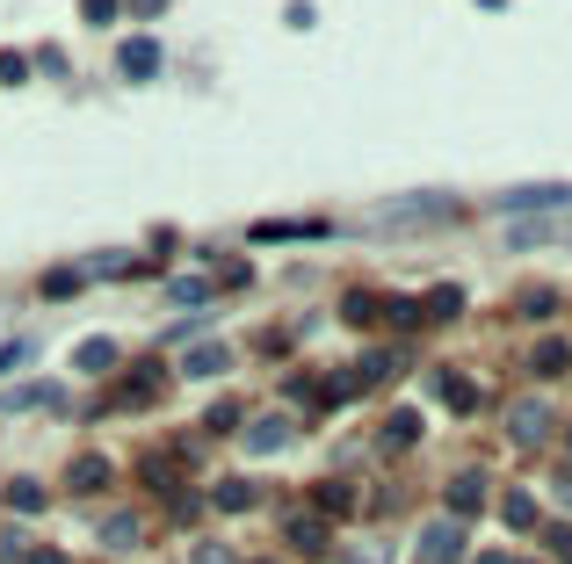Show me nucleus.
<instances>
[{"label":"nucleus","instance_id":"7","mask_svg":"<svg viewBox=\"0 0 572 564\" xmlns=\"http://www.w3.org/2000/svg\"><path fill=\"white\" fill-rule=\"evenodd\" d=\"M247 449H254V456H283V449H290V420H283V413L247 420Z\"/></svg>","mask_w":572,"mask_h":564},{"label":"nucleus","instance_id":"25","mask_svg":"<svg viewBox=\"0 0 572 564\" xmlns=\"http://www.w3.org/2000/svg\"><path fill=\"white\" fill-rule=\"evenodd\" d=\"M8 507H15V514H44V485H37V478H15V485H8Z\"/></svg>","mask_w":572,"mask_h":564},{"label":"nucleus","instance_id":"39","mask_svg":"<svg viewBox=\"0 0 572 564\" xmlns=\"http://www.w3.org/2000/svg\"><path fill=\"white\" fill-rule=\"evenodd\" d=\"M478 564H515V557H507V550H493V557H478Z\"/></svg>","mask_w":572,"mask_h":564},{"label":"nucleus","instance_id":"22","mask_svg":"<svg viewBox=\"0 0 572 564\" xmlns=\"http://www.w3.org/2000/svg\"><path fill=\"white\" fill-rule=\"evenodd\" d=\"M384 333H420V304L413 297H384Z\"/></svg>","mask_w":572,"mask_h":564},{"label":"nucleus","instance_id":"35","mask_svg":"<svg viewBox=\"0 0 572 564\" xmlns=\"http://www.w3.org/2000/svg\"><path fill=\"white\" fill-rule=\"evenodd\" d=\"M29 348H37V340H29V333H22V340H0V369H15V362H22Z\"/></svg>","mask_w":572,"mask_h":564},{"label":"nucleus","instance_id":"5","mask_svg":"<svg viewBox=\"0 0 572 564\" xmlns=\"http://www.w3.org/2000/svg\"><path fill=\"white\" fill-rule=\"evenodd\" d=\"M464 550V521H428L420 528V564H457Z\"/></svg>","mask_w":572,"mask_h":564},{"label":"nucleus","instance_id":"33","mask_svg":"<svg viewBox=\"0 0 572 564\" xmlns=\"http://www.w3.org/2000/svg\"><path fill=\"white\" fill-rule=\"evenodd\" d=\"M551 304H558V290H529V297H522V319H544Z\"/></svg>","mask_w":572,"mask_h":564},{"label":"nucleus","instance_id":"15","mask_svg":"<svg viewBox=\"0 0 572 564\" xmlns=\"http://www.w3.org/2000/svg\"><path fill=\"white\" fill-rule=\"evenodd\" d=\"M341 319H348V326H384V297H377V290H348V297H341Z\"/></svg>","mask_w":572,"mask_h":564},{"label":"nucleus","instance_id":"24","mask_svg":"<svg viewBox=\"0 0 572 564\" xmlns=\"http://www.w3.org/2000/svg\"><path fill=\"white\" fill-rule=\"evenodd\" d=\"M500 514H507V528H544V521H536V499H529V492H507Z\"/></svg>","mask_w":572,"mask_h":564},{"label":"nucleus","instance_id":"1","mask_svg":"<svg viewBox=\"0 0 572 564\" xmlns=\"http://www.w3.org/2000/svg\"><path fill=\"white\" fill-rule=\"evenodd\" d=\"M457 196H449V188H413V196H384L377 203V217H384V225H442V217H449V225H457Z\"/></svg>","mask_w":572,"mask_h":564},{"label":"nucleus","instance_id":"4","mask_svg":"<svg viewBox=\"0 0 572 564\" xmlns=\"http://www.w3.org/2000/svg\"><path fill=\"white\" fill-rule=\"evenodd\" d=\"M507 434H515L522 449H536L551 434V405L544 398H522V405H507Z\"/></svg>","mask_w":572,"mask_h":564},{"label":"nucleus","instance_id":"14","mask_svg":"<svg viewBox=\"0 0 572 564\" xmlns=\"http://www.w3.org/2000/svg\"><path fill=\"white\" fill-rule=\"evenodd\" d=\"M37 405H58V384H15V391H0V413H37Z\"/></svg>","mask_w":572,"mask_h":564},{"label":"nucleus","instance_id":"27","mask_svg":"<svg viewBox=\"0 0 572 564\" xmlns=\"http://www.w3.org/2000/svg\"><path fill=\"white\" fill-rule=\"evenodd\" d=\"M167 297H174V304H203V297H210V275H174Z\"/></svg>","mask_w":572,"mask_h":564},{"label":"nucleus","instance_id":"36","mask_svg":"<svg viewBox=\"0 0 572 564\" xmlns=\"http://www.w3.org/2000/svg\"><path fill=\"white\" fill-rule=\"evenodd\" d=\"M196 564H239V557H232L225 543H196Z\"/></svg>","mask_w":572,"mask_h":564},{"label":"nucleus","instance_id":"2","mask_svg":"<svg viewBox=\"0 0 572 564\" xmlns=\"http://www.w3.org/2000/svg\"><path fill=\"white\" fill-rule=\"evenodd\" d=\"M507 217H529V210H572V181H536V188H507L500 196Z\"/></svg>","mask_w":572,"mask_h":564},{"label":"nucleus","instance_id":"34","mask_svg":"<svg viewBox=\"0 0 572 564\" xmlns=\"http://www.w3.org/2000/svg\"><path fill=\"white\" fill-rule=\"evenodd\" d=\"M544 543H551L558 557H572V521H551V528H544Z\"/></svg>","mask_w":572,"mask_h":564},{"label":"nucleus","instance_id":"21","mask_svg":"<svg viewBox=\"0 0 572 564\" xmlns=\"http://www.w3.org/2000/svg\"><path fill=\"white\" fill-rule=\"evenodd\" d=\"M95 536H102V550H131V543H138V514H109Z\"/></svg>","mask_w":572,"mask_h":564},{"label":"nucleus","instance_id":"30","mask_svg":"<svg viewBox=\"0 0 572 564\" xmlns=\"http://www.w3.org/2000/svg\"><path fill=\"white\" fill-rule=\"evenodd\" d=\"M565 225H515V232H507V246H544V239H558Z\"/></svg>","mask_w":572,"mask_h":564},{"label":"nucleus","instance_id":"18","mask_svg":"<svg viewBox=\"0 0 572 564\" xmlns=\"http://www.w3.org/2000/svg\"><path fill=\"white\" fill-rule=\"evenodd\" d=\"M312 398H319V405H348V398H363V391H355V376H348V369H326L319 384H312Z\"/></svg>","mask_w":572,"mask_h":564},{"label":"nucleus","instance_id":"16","mask_svg":"<svg viewBox=\"0 0 572 564\" xmlns=\"http://www.w3.org/2000/svg\"><path fill=\"white\" fill-rule=\"evenodd\" d=\"M572 362V348H565V333H544V340H536V348H529V369L536 376H558Z\"/></svg>","mask_w":572,"mask_h":564},{"label":"nucleus","instance_id":"8","mask_svg":"<svg viewBox=\"0 0 572 564\" xmlns=\"http://www.w3.org/2000/svg\"><path fill=\"white\" fill-rule=\"evenodd\" d=\"M442 499H449V521H464V514H478V499H486V478H478V470H457Z\"/></svg>","mask_w":572,"mask_h":564},{"label":"nucleus","instance_id":"23","mask_svg":"<svg viewBox=\"0 0 572 564\" xmlns=\"http://www.w3.org/2000/svg\"><path fill=\"white\" fill-rule=\"evenodd\" d=\"M312 514H326V521H334V514H348V485H334V478H326V485H312Z\"/></svg>","mask_w":572,"mask_h":564},{"label":"nucleus","instance_id":"6","mask_svg":"<svg viewBox=\"0 0 572 564\" xmlns=\"http://www.w3.org/2000/svg\"><path fill=\"white\" fill-rule=\"evenodd\" d=\"M153 398H167V369L160 362H138L124 376V405H153Z\"/></svg>","mask_w":572,"mask_h":564},{"label":"nucleus","instance_id":"31","mask_svg":"<svg viewBox=\"0 0 572 564\" xmlns=\"http://www.w3.org/2000/svg\"><path fill=\"white\" fill-rule=\"evenodd\" d=\"M203 427H210V434H232V427H239V405H210Z\"/></svg>","mask_w":572,"mask_h":564},{"label":"nucleus","instance_id":"9","mask_svg":"<svg viewBox=\"0 0 572 564\" xmlns=\"http://www.w3.org/2000/svg\"><path fill=\"white\" fill-rule=\"evenodd\" d=\"M428 391L449 405V413H471V405H478V391H471V376H457V369H435L428 376Z\"/></svg>","mask_w":572,"mask_h":564},{"label":"nucleus","instance_id":"37","mask_svg":"<svg viewBox=\"0 0 572 564\" xmlns=\"http://www.w3.org/2000/svg\"><path fill=\"white\" fill-rule=\"evenodd\" d=\"M80 15H87V22H109V15H116V0H80Z\"/></svg>","mask_w":572,"mask_h":564},{"label":"nucleus","instance_id":"38","mask_svg":"<svg viewBox=\"0 0 572 564\" xmlns=\"http://www.w3.org/2000/svg\"><path fill=\"white\" fill-rule=\"evenodd\" d=\"M131 15H167V0H131Z\"/></svg>","mask_w":572,"mask_h":564},{"label":"nucleus","instance_id":"13","mask_svg":"<svg viewBox=\"0 0 572 564\" xmlns=\"http://www.w3.org/2000/svg\"><path fill=\"white\" fill-rule=\"evenodd\" d=\"M225 369H232V348H218V340H196L182 355V376H225Z\"/></svg>","mask_w":572,"mask_h":564},{"label":"nucleus","instance_id":"3","mask_svg":"<svg viewBox=\"0 0 572 564\" xmlns=\"http://www.w3.org/2000/svg\"><path fill=\"white\" fill-rule=\"evenodd\" d=\"M283 543H290V550H305V557H319L326 543H334V521L305 507V514H290V521H283Z\"/></svg>","mask_w":572,"mask_h":564},{"label":"nucleus","instance_id":"19","mask_svg":"<svg viewBox=\"0 0 572 564\" xmlns=\"http://www.w3.org/2000/svg\"><path fill=\"white\" fill-rule=\"evenodd\" d=\"M66 485H73V492H102V485H109V463H102V456H73Z\"/></svg>","mask_w":572,"mask_h":564},{"label":"nucleus","instance_id":"20","mask_svg":"<svg viewBox=\"0 0 572 564\" xmlns=\"http://www.w3.org/2000/svg\"><path fill=\"white\" fill-rule=\"evenodd\" d=\"M391 369H399V355H391V348H370V355H363V362H355L348 376H355V391H363V384H384V376H391Z\"/></svg>","mask_w":572,"mask_h":564},{"label":"nucleus","instance_id":"26","mask_svg":"<svg viewBox=\"0 0 572 564\" xmlns=\"http://www.w3.org/2000/svg\"><path fill=\"white\" fill-rule=\"evenodd\" d=\"M384 442H420V413L413 405H399V413L384 420Z\"/></svg>","mask_w":572,"mask_h":564},{"label":"nucleus","instance_id":"10","mask_svg":"<svg viewBox=\"0 0 572 564\" xmlns=\"http://www.w3.org/2000/svg\"><path fill=\"white\" fill-rule=\"evenodd\" d=\"M116 66H124V80H153L160 73V44L153 37H131L124 51H116Z\"/></svg>","mask_w":572,"mask_h":564},{"label":"nucleus","instance_id":"32","mask_svg":"<svg viewBox=\"0 0 572 564\" xmlns=\"http://www.w3.org/2000/svg\"><path fill=\"white\" fill-rule=\"evenodd\" d=\"M22 73H29V58H22V51H0V87H15Z\"/></svg>","mask_w":572,"mask_h":564},{"label":"nucleus","instance_id":"12","mask_svg":"<svg viewBox=\"0 0 572 564\" xmlns=\"http://www.w3.org/2000/svg\"><path fill=\"white\" fill-rule=\"evenodd\" d=\"M457 311H464V290H457V282H442V290L420 297V326H449Z\"/></svg>","mask_w":572,"mask_h":564},{"label":"nucleus","instance_id":"40","mask_svg":"<svg viewBox=\"0 0 572 564\" xmlns=\"http://www.w3.org/2000/svg\"><path fill=\"white\" fill-rule=\"evenodd\" d=\"M478 8H500V0H478Z\"/></svg>","mask_w":572,"mask_h":564},{"label":"nucleus","instance_id":"29","mask_svg":"<svg viewBox=\"0 0 572 564\" xmlns=\"http://www.w3.org/2000/svg\"><path fill=\"white\" fill-rule=\"evenodd\" d=\"M80 282H87L80 268H51L44 275V297H80Z\"/></svg>","mask_w":572,"mask_h":564},{"label":"nucleus","instance_id":"41","mask_svg":"<svg viewBox=\"0 0 572 564\" xmlns=\"http://www.w3.org/2000/svg\"><path fill=\"white\" fill-rule=\"evenodd\" d=\"M565 434H572V427H565Z\"/></svg>","mask_w":572,"mask_h":564},{"label":"nucleus","instance_id":"28","mask_svg":"<svg viewBox=\"0 0 572 564\" xmlns=\"http://www.w3.org/2000/svg\"><path fill=\"white\" fill-rule=\"evenodd\" d=\"M73 362H80V369H116V348H109V340H80Z\"/></svg>","mask_w":572,"mask_h":564},{"label":"nucleus","instance_id":"11","mask_svg":"<svg viewBox=\"0 0 572 564\" xmlns=\"http://www.w3.org/2000/svg\"><path fill=\"white\" fill-rule=\"evenodd\" d=\"M210 507H225V514H254V507H261V485H254V478H218Z\"/></svg>","mask_w":572,"mask_h":564},{"label":"nucleus","instance_id":"17","mask_svg":"<svg viewBox=\"0 0 572 564\" xmlns=\"http://www.w3.org/2000/svg\"><path fill=\"white\" fill-rule=\"evenodd\" d=\"M138 478L153 485V492H182V456H145Z\"/></svg>","mask_w":572,"mask_h":564}]
</instances>
